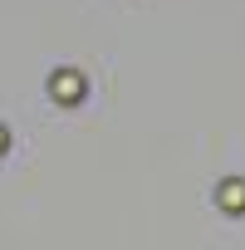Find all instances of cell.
I'll return each instance as SVG.
<instances>
[{"label":"cell","mask_w":245,"mask_h":250,"mask_svg":"<svg viewBox=\"0 0 245 250\" xmlns=\"http://www.w3.org/2000/svg\"><path fill=\"white\" fill-rule=\"evenodd\" d=\"M49 93H54L59 103H79V98H83V79H79L74 69H54V79H49Z\"/></svg>","instance_id":"cell-1"},{"label":"cell","mask_w":245,"mask_h":250,"mask_svg":"<svg viewBox=\"0 0 245 250\" xmlns=\"http://www.w3.org/2000/svg\"><path fill=\"white\" fill-rule=\"evenodd\" d=\"M221 201H225V206H245V187H240V182H225V187H221Z\"/></svg>","instance_id":"cell-2"},{"label":"cell","mask_w":245,"mask_h":250,"mask_svg":"<svg viewBox=\"0 0 245 250\" xmlns=\"http://www.w3.org/2000/svg\"><path fill=\"white\" fill-rule=\"evenodd\" d=\"M0 152H5V128H0Z\"/></svg>","instance_id":"cell-3"}]
</instances>
